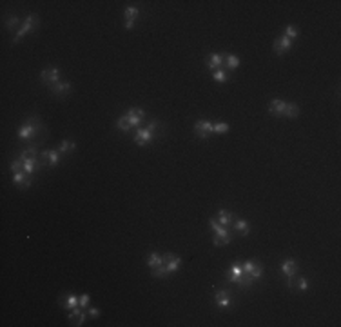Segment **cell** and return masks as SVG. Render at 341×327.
Instances as JSON below:
<instances>
[{
	"instance_id": "1",
	"label": "cell",
	"mask_w": 341,
	"mask_h": 327,
	"mask_svg": "<svg viewBox=\"0 0 341 327\" xmlns=\"http://www.w3.org/2000/svg\"><path fill=\"white\" fill-rule=\"evenodd\" d=\"M47 128L42 122V118L39 115H29L26 116V122L19 128V136L20 142H26V144H33V142H44L47 136Z\"/></svg>"
},
{
	"instance_id": "8",
	"label": "cell",
	"mask_w": 341,
	"mask_h": 327,
	"mask_svg": "<svg viewBox=\"0 0 341 327\" xmlns=\"http://www.w3.org/2000/svg\"><path fill=\"white\" fill-rule=\"evenodd\" d=\"M125 116H127L129 124H131V129H135V131L138 128H142L143 124L147 122V115H145V111L140 108H129Z\"/></svg>"
},
{
	"instance_id": "16",
	"label": "cell",
	"mask_w": 341,
	"mask_h": 327,
	"mask_svg": "<svg viewBox=\"0 0 341 327\" xmlns=\"http://www.w3.org/2000/svg\"><path fill=\"white\" fill-rule=\"evenodd\" d=\"M33 178H35V176L27 174L26 171H20V173H13V176H11V182H13L15 186L19 187L20 191H26V189H29V187H31Z\"/></svg>"
},
{
	"instance_id": "33",
	"label": "cell",
	"mask_w": 341,
	"mask_h": 327,
	"mask_svg": "<svg viewBox=\"0 0 341 327\" xmlns=\"http://www.w3.org/2000/svg\"><path fill=\"white\" fill-rule=\"evenodd\" d=\"M283 37H287L289 40L294 42V40L300 37V29H298L296 26H285L283 27Z\"/></svg>"
},
{
	"instance_id": "3",
	"label": "cell",
	"mask_w": 341,
	"mask_h": 327,
	"mask_svg": "<svg viewBox=\"0 0 341 327\" xmlns=\"http://www.w3.org/2000/svg\"><path fill=\"white\" fill-rule=\"evenodd\" d=\"M213 304L218 311H232V309L236 307L238 302H236V296H234V293H232L231 289L225 287V285H220V287L214 289Z\"/></svg>"
},
{
	"instance_id": "2",
	"label": "cell",
	"mask_w": 341,
	"mask_h": 327,
	"mask_svg": "<svg viewBox=\"0 0 341 327\" xmlns=\"http://www.w3.org/2000/svg\"><path fill=\"white\" fill-rule=\"evenodd\" d=\"M163 135H165V126H163V122L158 120V118H153V120H149V122L143 124L142 128L136 129L133 140H135L136 146L147 148V146H151L153 142L161 138Z\"/></svg>"
},
{
	"instance_id": "34",
	"label": "cell",
	"mask_w": 341,
	"mask_h": 327,
	"mask_svg": "<svg viewBox=\"0 0 341 327\" xmlns=\"http://www.w3.org/2000/svg\"><path fill=\"white\" fill-rule=\"evenodd\" d=\"M231 131V126L225 122H216L213 124V133L214 135H223V133H229Z\"/></svg>"
},
{
	"instance_id": "27",
	"label": "cell",
	"mask_w": 341,
	"mask_h": 327,
	"mask_svg": "<svg viewBox=\"0 0 341 327\" xmlns=\"http://www.w3.org/2000/svg\"><path fill=\"white\" fill-rule=\"evenodd\" d=\"M211 77H213L214 82H220V84H225L231 80V71H227L225 67H221V69H216L211 73Z\"/></svg>"
},
{
	"instance_id": "15",
	"label": "cell",
	"mask_w": 341,
	"mask_h": 327,
	"mask_svg": "<svg viewBox=\"0 0 341 327\" xmlns=\"http://www.w3.org/2000/svg\"><path fill=\"white\" fill-rule=\"evenodd\" d=\"M287 287H289L290 291L307 293V291H309V280H307L305 276H300V273H298L296 276H290V278H287Z\"/></svg>"
},
{
	"instance_id": "28",
	"label": "cell",
	"mask_w": 341,
	"mask_h": 327,
	"mask_svg": "<svg viewBox=\"0 0 341 327\" xmlns=\"http://www.w3.org/2000/svg\"><path fill=\"white\" fill-rule=\"evenodd\" d=\"M223 67H225L227 71L238 69V67H240V57L231 55V53H225V58H223Z\"/></svg>"
},
{
	"instance_id": "35",
	"label": "cell",
	"mask_w": 341,
	"mask_h": 327,
	"mask_svg": "<svg viewBox=\"0 0 341 327\" xmlns=\"http://www.w3.org/2000/svg\"><path fill=\"white\" fill-rule=\"evenodd\" d=\"M9 171H11V173H20V171H24V162L20 160V158L11 160L9 162Z\"/></svg>"
},
{
	"instance_id": "6",
	"label": "cell",
	"mask_w": 341,
	"mask_h": 327,
	"mask_svg": "<svg viewBox=\"0 0 341 327\" xmlns=\"http://www.w3.org/2000/svg\"><path fill=\"white\" fill-rule=\"evenodd\" d=\"M193 131H194V136H196L198 140H209V138L214 135L213 122H209L207 118H198V120L194 122Z\"/></svg>"
},
{
	"instance_id": "21",
	"label": "cell",
	"mask_w": 341,
	"mask_h": 327,
	"mask_svg": "<svg viewBox=\"0 0 341 327\" xmlns=\"http://www.w3.org/2000/svg\"><path fill=\"white\" fill-rule=\"evenodd\" d=\"M231 229H232V233L238 235V237H249V235H251V225H249V222H247L245 218H234Z\"/></svg>"
},
{
	"instance_id": "25",
	"label": "cell",
	"mask_w": 341,
	"mask_h": 327,
	"mask_svg": "<svg viewBox=\"0 0 341 327\" xmlns=\"http://www.w3.org/2000/svg\"><path fill=\"white\" fill-rule=\"evenodd\" d=\"M57 149L62 154H64V156H69V154L75 153V149H77V144H75V140H69V138H65V140H62L60 144H58Z\"/></svg>"
},
{
	"instance_id": "26",
	"label": "cell",
	"mask_w": 341,
	"mask_h": 327,
	"mask_svg": "<svg viewBox=\"0 0 341 327\" xmlns=\"http://www.w3.org/2000/svg\"><path fill=\"white\" fill-rule=\"evenodd\" d=\"M20 26H22V24H20L19 15H7L6 19H4V27H6L7 31H11V33H13L15 29L19 31Z\"/></svg>"
},
{
	"instance_id": "10",
	"label": "cell",
	"mask_w": 341,
	"mask_h": 327,
	"mask_svg": "<svg viewBox=\"0 0 341 327\" xmlns=\"http://www.w3.org/2000/svg\"><path fill=\"white\" fill-rule=\"evenodd\" d=\"M142 15V9L136 6H129L123 9V27L131 31V29H135V22L136 19Z\"/></svg>"
},
{
	"instance_id": "31",
	"label": "cell",
	"mask_w": 341,
	"mask_h": 327,
	"mask_svg": "<svg viewBox=\"0 0 341 327\" xmlns=\"http://www.w3.org/2000/svg\"><path fill=\"white\" fill-rule=\"evenodd\" d=\"M300 115V106L294 102H287V106H285V115L283 118H296V116Z\"/></svg>"
},
{
	"instance_id": "13",
	"label": "cell",
	"mask_w": 341,
	"mask_h": 327,
	"mask_svg": "<svg viewBox=\"0 0 341 327\" xmlns=\"http://www.w3.org/2000/svg\"><path fill=\"white\" fill-rule=\"evenodd\" d=\"M87 311L85 309H82L80 305H77V307H73L71 311H67V320L71 322V326L75 327H80V326H84L85 322H87Z\"/></svg>"
},
{
	"instance_id": "17",
	"label": "cell",
	"mask_w": 341,
	"mask_h": 327,
	"mask_svg": "<svg viewBox=\"0 0 341 327\" xmlns=\"http://www.w3.org/2000/svg\"><path fill=\"white\" fill-rule=\"evenodd\" d=\"M292 44H294L292 40H289L287 37H283V35H281V37H278V39L274 40V44H272V51L276 53L278 57L287 55V53L292 49Z\"/></svg>"
},
{
	"instance_id": "32",
	"label": "cell",
	"mask_w": 341,
	"mask_h": 327,
	"mask_svg": "<svg viewBox=\"0 0 341 327\" xmlns=\"http://www.w3.org/2000/svg\"><path fill=\"white\" fill-rule=\"evenodd\" d=\"M116 129L122 131V133H129V131H131V124H129L125 113H123L122 116H118V120H116Z\"/></svg>"
},
{
	"instance_id": "20",
	"label": "cell",
	"mask_w": 341,
	"mask_h": 327,
	"mask_svg": "<svg viewBox=\"0 0 341 327\" xmlns=\"http://www.w3.org/2000/svg\"><path fill=\"white\" fill-rule=\"evenodd\" d=\"M280 269H281V273H283L287 278H290V276H296L298 273H300V263H298V260H294V258H287V260H281Z\"/></svg>"
},
{
	"instance_id": "9",
	"label": "cell",
	"mask_w": 341,
	"mask_h": 327,
	"mask_svg": "<svg viewBox=\"0 0 341 327\" xmlns=\"http://www.w3.org/2000/svg\"><path fill=\"white\" fill-rule=\"evenodd\" d=\"M243 273H249L256 282H260V280L263 278L265 267L260 260H256V258H249V260H245L243 262Z\"/></svg>"
},
{
	"instance_id": "23",
	"label": "cell",
	"mask_w": 341,
	"mask_h": 327,
	"mask_svg": "<svg viewBox=\"0 0 341 327\" xmlns=\"http://www.w3.org/2000/svg\"><path fill=\"white\" fill-rule=\"evenodd\" d=\"M285 106H287V102H285V100L274 98V100H270V102L267 104V109H269L270 115H274L276 118H283V115H285Z\"/></svg>"
},
{
	"instance_id": "37",
	"label": "cell",
	"mask_w": 341,
	"mask_h": 327,
	"mask_svg": "<svg viewBox=\"0 0 341 327\" xmlns=\"http://www.w3.org/2000/svg\"><path fill=\"white\" fill-rule=\"evenodd\" d=\"M85 311H87V316H89V318H98V316H100V309L95 307V305H89Z\"/></svg>"
},
{
	"instance_id": "12",
	"label": "cell",
	"mask_w": 341,
	"mask_h": 327,
	"mask_svg": "<svg viewBox=\"0 0 341 327\" xmlns=\"http://www.w3.org/2000/svg\"><path fill=\"white\" fill-rule=\"evenodd\" d=\"M40 82L44 84L45 87H51L53 84L60 82V69L58 67H45L40 71Z\"/></svg>"
},
{
	"instance_id": "36",
	"label": "cell",
	"mask_w": 341,
	"mask_h": 327,
	"mask_svg": "<svg viewBox=\"0 0 341 327\" xmlns=\"http://www.w3.org/2000/svg\"><path fill=\"white\" fill-rule=\"evenodd\" d=\"M89 302H91V296L89 295H80V296H78V305H80L82 309L89 307Z\"/></svg>"
},
{
	"instance_id": "5",
	"label": "cell",
	"mask_w": 341,
	"mask_h": 327,
	"mask_svg": "<svg viewBox=\"0 0 341 327\" xmlns=\"http://www.w3.org/2000/svg\"><path fill=\"white\" fill-rule=\"evenodd\" d=\"M39 27H40V17H39V15H37V13L27 15L26 20H24V22H22V26H20V29L15 33V37L11 39V44H19L24 37L31 35V33L37 31Z\"/></svg>"
},
{
	"instance_id": "19",
	"label": "cell",
	"mask_w": 341,
	"mask_h": 327,
	"mask_svg": "<svg viewBox=\"0 0 341 327\" xmlns=\"http://www.w3.org/2000/svg\"><path fill=\"white\" fill-rule=\"evenodd\" d=\"M223 58H225V53H211V55H207L205 57L207 69L211 71V73L216 69H221L223 67Z\"/></svg>"
},
{
	"instance_id": "4",
	"label": "cell",
	"mask_w": 341,
	"mask_h": 327,
	"mask_svg": "<svg viewBox=\"0 0 341 327\" xmlns=\"http://www.w3.org/2000/svg\"><path fill=\"white\" fill-rule=\"evenodd\" d=\"M209 227L213 229L214 237H213V244L216 247H221V245H227L231 244L232 240H234V233H232L231 227H223L221 224H218V220L216 218H209Z\"/></svg>"
},
{
	"instance_id": "11",
	"label": "cell",
	"mask_w": 341,
	"mask_h": 327,
	"mask_svg": "<svg viewBox=\"0 0 341 327\" xmlns=\"http://www.w3.org/2000/svg\"><path fill=\"white\" fill-rule=\"evenodd\" d=\"M47 89H49L51 96H55V98H65V96H69L73 93V84L60 80V82L53 84L51 87H47Z\"/></svg>"
},
{
	"instance_id": "22",
	"label": "cell",
	"mask_w": 341,
	"mask_h": 327,
	"mask_svg": "<svg viewBox=\"0 0 341 327\" xmlns=\"http://www.w3.org/2000/svg\"><path fill=\"white\" fill-rule=\"evenodd\" d=\"M58 304H60V307L65 309V311H71L73 307H77L78 305V296L73 295V293H62V295L58 296Z\"/></svg>"
},
{
	"instance_id": "30",
	"label": "cell",
	"mask_w": 341,
	"mask_h": 327,
	"mask_svg": "<svg viewBox=\"0 0 341 327\" xmlns=\"http://www.w3.org/2000/svg\"><path fill=\"white\" fill-rule=\"evenodd\" d=\"M161 263H163V257H161L160 253H156V251H153V253L147 257L149 269H155V267H158V265H161Z\"/></svg>"
},
{
	"instance_id": "29",
	"label": "cell",
	"mask_w": 341,
	"mask_h": 327,
	"mask_svg": "<svg viewBox=\"0 0 341 327\" xmlns=\"http://www.w3.org/2000/svg\"><path fill=\"white\" fill-rule=\"evenodd\" d=\"M254 283H256V280H254V278H252L249 273H243V275L238 278L236 285H238V289H251Z\"/></svg>"
},
{
	"instance_id": "18",
	"label": "cell",
	"mask_w": 341,
	"mask_h": 327,
	"mask_svg": "<svg viewBox=\"0 0 341 327\" xmlns=\"http://www.w3.org/2000/svg\"><path fill=\"white\" fill-rule=\"evenodd\" d=\"M163 257V265H165V269H167L169 275H173L176 271L180 269L181 265V258L178 255H174V253H165V255H161Z\"/></svg>"
},
{
	"instance_id": "14",
	"label": "cell",
	"mask_w": 341,
	"mask_h": 327,
	"mask_svg": "<svg viewBox=\"0 0 341 327\" xmlns=\"http://www.w3.org/2000/svg\"><path fill=\"white\" fill-rule=\"evenodd\" d=\"M243 275V262L241 260H234V262L229 265V269L225 271V280L229 283H234L238 282V278Z\"/></svg>"
},
{
	"instance_id": "24",
	"label": "cell",
	"mask_w": 341,
	"mask_h": 327,
	"mask_svg": "<svg viewBox=\"0 0 341 327\" xmlns=\"http://www.w3.org/2000/svg\"><path fill=\"white\" fill-rule=\"evenodd\" d=\"M216 220H218V224H221L223 227H231L232 222H234V218H236V215L232 211H227V209H220L218 215H216Z\"/></svg>"
},
{
	"instance_id": "7",
	"label": "cell",
	"mask_w": 341,
	"mask_h": 327,
	"mask_svg": "<svg viewBox=\"0 0 341 327\" xmlns=\"http://www.w3.org/2000/svg\"><path fill=\"white\" fill-rule=\"evenodd\" d=\"M65 156L58 149H45L40 153V160L45 166V169H53V167L60 166V162L64 160Z\"/></svg>"
}]
</instances>
